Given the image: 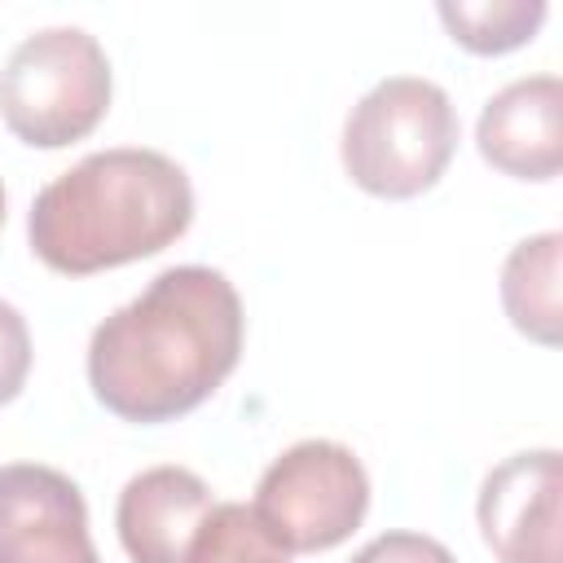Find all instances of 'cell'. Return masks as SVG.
<instances>
[{
	"instance_id": "5bb4252c",
	"label": "cell",
	"mask_w": 563,
	"mask_h": 563,
	"mask_svg": "<svg viewBox=\"0 0 563 563\" xmlns=\"http://www.w3.org/2000/svg\"><path fill=\"white\" fill-rule=\"evenodd\" d=\"M352 563H457V559L435 537H422V532H383V537L365 541L352 554Z\"/></svg>"
},
{
	"instance_id": "3957f363",
	"label": "cell",
	"mask_w": 563,
	"mask_h": 563,
	"mask_svg": "<svg viewBox=\"0 0 563 563\" xmlns=\"http://www.w3.org/2000/svg\"><path fill=\"white\" fill-rule=\"evenodd\" d=\"M457 150V110L435 79L387 75L343 123V167L374 198H418Z\"/></svg>"
},
{
	"instance_id": "9a60e30c",
	"label": "cell",
	"mask_w": 563,
	"mask_h": 563,
	"mask_svg": "<svg viewBox=\"0 0 563 563\" xmlns=\"http://www.w3.org/2000/svg\"><path fill=\"white\" fill-rule=\"evenodd\" d=\"M0 229H4V185H0Z\"/></svg>"
},
{
	"instance_id": "ba28073f",
	"label": "cell",
	"mask_w": 563,
	"mask_h": 563,
	"mask_svg": "<svg viewBox=\"0 0 563 563\" xmlns=\"http://www.w3.org/2000/svg\"><path fill=\"white\" fill-rule=\"evenodd\" d=\"M479 154L519 180H550L563 167V84L559 75H523L493 92L475 123Z\"/></svg>"
},
{
	"instance_id": "7a4b0ae2",
	"label": "cell",
	"mask_w": 563,
	"mask_h": 563,
	"mask_svg": "<svg viewBox=\"0 0 563 563\" xmlns=\"http://www.w3.org/2000/svg\"><path fill=\"white\" fill-rule=\"evenodd\" d=\"M189 220L185 167L145 145H114L84 154L35 194L26 238L53 273L88 277L172 246Z\"/></svg>"
},
{
	"instance_id": "8992f818",
	"label": "cell",
	"mask_w": 563,
	"mask_h": 563,
	"mask_svg": "<svg viewBox=\"0 0 563 563\" xmlns=\"http://www.w3.org/2000/svg\"><path fill=\"white\" fill-rule=\"evenodd\" d=\"M0 563H101L70 475L40 462L0 466Z\"/></svg>"
},
{
	"instance_id": "9c48e42d",
	"label": "cell",
	"mask_w": 563,
	"mask_h": 563,
	"mask_svg": "<svg viewBox=\"0 0 563 563\" xmlns=\"http://www.w3.org/2000/svg\"><path fill=\"white\" fill-rule=\"evenodd\" d=\"M211 506L216 501L202 475L185 466H150L119 493V541L132 563H185Z\"/></svg>"
},
{
	"instance_id": "8fae6325",
	"label": "cell",
	"mask_w": 563,
	"mask_h": 563,
	"mask_svg": "<svg viewBox=\"0 0 563 563\" xmlns=\"http://www.w3.org/2000/svg\"><path fill=\"white\" fill-rule=\"evenodd\" d=\"M440 22L471 53H510L545 22V0H440Z\"/></svg>"
},
{
	"instance_id": "277c9868",
	"label": "cell",
	"mask_w": 563,
	"mask_h": 563,
	"mask_svg": "<svg viewBox=\"0 0 563 563\" xmlns=\"http://www.w3.org/2000/svg\"><path fill=\"white\" fill-rule=\"evenodd\" d=\"M110 106V57L84 26H44L18 40L0 70L9 132L40 150L88 136Z\"/></svg>"
},
{
	"instance_id": "4fadbf2b",
	"label": "cell",
	"mask_w": 563,
	"mask_h": 563,
	"mask_svg": "<svg viewBox=\"0 0 563 563\" xmlns=\"http://www.w3.org/2000/svg\"><path fill=\"white\" fill-rule=\"evenodd\" d=\"M31 374V330L22 312L0 299V405H9Z\"/></svg>"
},
{
	"instance_id": "6da1fadb",
	"label": "cell",
	"mask_w": 563,
	"mask_h": 563,
	"mask_svg": "<svg viewBox=\"0 0 563 563\" xmlns=\"http://www.w3.org/2000/svg\"><path fill=\"white\" fill-rule=\"evenodd\" d=\"M242 356V299L220 268H163L88 339L92 396L128 422L198 409Z\"/></svg>"
},
{
	"instance_id": "5b68a950",
	"label": "cell",
	"mask_w": 563,
	"mask_h": 563,
	"mask_svg": "<svg viewBox=\"0 0 563 563\" xmlns=\"http://www.w3.org/2000/svg\"><path fill=\"white\" fill-rule=\"evenodd\" d=\"M260 523L286 554H317L347 541L369 510V475L339 440H299L255 484Z\"/></svg>"
},
{
	"instance_id": "52a82bcc",
	"label": "cell",
	"mask_w": 563,
	"mask_h": 563,
	"mask_svg": "<svg viewBox=\"0 0 563 563\" xmlns=\"http://www.w3.org/2000/svg\"><path fill=\"white\" fill-rule=\"evenodd\" d=\"M559 484V449H523L484 475L475 515L497 563H563Z\"/></svg>"
},
{
	"instance_id": "7c38bea8",
	"label": "cell",
	"mask_w": 563,
	"mask_h": 563,
	"mask_svg": "<svg viewBox=\"0 0 563 563\" xmlns=\"http://www.w3.org/2000/svg\"><path fill=\"white\" fill-rule=\"evenodd\" d=\"M185 563H290V554L268 537V528L251 506L216 501L198 523Z\"/></svg>"
},
{
	"instance_id": "30bf717a",
	"label": "cell",
	"mask_w": 563,
	"mask_h": 563,
	"mask_svg": "<svg viewBox=\"0 0 563 563\" xmlns=\"http://www.w3.org/2000/svg\"><path fill=\"white\" fill-rule=\"evenodd\" d=\"M559 255L563 233H537L523 238L506 264H501V303L519 334L554 347L563 334V308H559Z\"/></svg>"
}]
</instances>
